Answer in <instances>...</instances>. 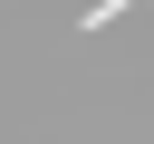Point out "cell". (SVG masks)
Masks as SVG:
<instances>
[{"label": "cell", "mask_w": 154, "mask_h": 144, "mask_svg": "<svg viewBox=\"0 0 154 144\" xmlns=\"http://www.w3.org/2000/svg\"><path fill=\"white\" fill-rule=\"evenodd\" d=\"M125 10H135V0H96V10L77 19V29H106V19H125Z\"/></svg>", "instance_id": "cell-1"}]
</instances>
